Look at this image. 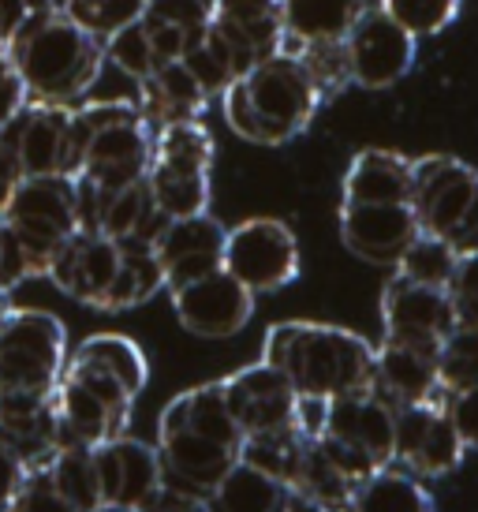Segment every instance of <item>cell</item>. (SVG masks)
<instances>
[{
  "mask_svg": "<svg viewBox=\"0 0 478 512\" xmlns=\"http://www.w3.org/2000/svg\"><path fill=\"white\" fill-rule=\"evenodd\" d=\"M322 105V90L288 49H277L239 72L221 94L225 124L254 146H284L299 139Z\"/></svg>",
  "mask_w": 478,
  "mask_h": 512,
  "instance_id": "cell-1",
  "label": "cell"
},
{
  "mask_svg": "<svg viewBox=\"0 0 478 512\" xmlns=\"http://www.w3.org/2000/svg\"><path fill=\"white\" fill-rule=\"evenodd\" d=\"M262 359L288 378L299 397H348L374 389V344L344 326L277 322L269 326Z\"/></svg>",
  "mask_w": 478,
  "mask_h": 512,
  "instance_id": "cell-2",
  "label": "cell"
},
{
  "mask_svg": "<svg viewBox=\"0 0 478 512\" xmlns=\"http://www.w3.org/2000/svg\"><path fill=\"white\" fill-rule=\"evenodd\" d=\"M15 72L27 86L30 101H53V105H75L98 83L105 60V42L90 30L53 8L38 15L12 45H8Z\"/></svg>",
  "mask_w": 478,
  "mask_h": 512,
  "instance_id": "cell-3",
  "label": "cell"
},
{
  "mask_svg": "<svg viewBox=\"0 0 478 512\" xmlns=\"http://www.w3.org/2000/svg\"><path fill=\"white\" fill-rule=\"evenodd\" d=\"M71 146H75V176L101 187H124L146 180L154 154V128L142 120L139 105L127 98L75 105Z\"/></svg>",
  "mask_w": 478,
  "mask_h": 512,
  "instance_id": "cell-4",
  "label": "cell"
},
{
  "mask_svg": "<svg viewBox=\"0 0 478 512\" xmlns=\"http://www.w3.org/2000/svg\"><path fill=\"white\" fill-rule=\"evenodd\" d=\"M411 214L419 232L445 240L456 255L478 251V169L452 154L411 157Z\"/></svg>",
  "mask_w": 478,
  "mask_h": 512,
  "instance_id": "cell-5",
  "label": "cell"
},
{
  "mask_svg": "<svg viewBox=\"0 0 478 512\" xmlns=\"http://www.w3.org/2000/svg\"><path fill=\"white\" fill-rule=\"evenodd\" d=\"M213 157H217V146L202 120L154 128V154H150L146 184L165 221L210 214Z\"/></svg>",
  "mask_w": 478,
  "mask_h": 512,
  "instance_id": "cell-6",
  "label": "cell"
},
{
  "mask_svg": "<svg viewBox=\"0 0 478 512\" xmlns=\"http://www.w3.org/2000/svg\"><path fill=\"white\" fill-rule=\"evenodd\" d=\"M135 400H139V393L120 382L116 374L68 356L64 374H60L57 389H53L60 445L94 449L101 441L127 434Z\"/></svg>",
  "mask_w": 478,
  "mask_h": 512,
  "instance_id": "cell-7",
  "label": "cell"
},
{
  "mask_svg": "<svg viewBox=\"0 0 478 512\" xmlns=\"http://www.w3.org/2000/svg\"><path fill=\"white\" fill-rule=\"evenodd\" d=\"M68 363V329L38 307H8L0 322V393L49 397Z\"/></svg>",
  "mask_w": 478,
  "mask_h": 512,
  "instance_id": "cell-8",
  "label": "cell"
},
{
  "mask_svg": "<svg viewBox=\"0 0 478 512\" xmlns=\"http://www.w3.org/2000/svg\"><path fill=\"white\" fill-rule=\"evenodd\" d=\"M393 423L396 408L374 389L333 397L325 408V427L318 445L348 471V479L363 483L366 475L393 464Z\"/></svg>",
  "mask_w": 478,
  "mask_h": 512,
  "instance_id": "cell-9",
  "label": "cell"
},
{
  "mask_svg": "<svg viewBox=\"0 0 478 512\" xmlns=\"http://www.w3.org/2000/svg\"><path fill=\"white\" fill-rule=\"evenodd\" d=\"M0 217L23 243L34 277H45L49 258L79 232L75 176H23Z\"/></svg>",
  "mask_w": 478,
  "mask_h": 512,
  "instance_id": "cell-10",
  "label": "cell"
},
{
  "mask_svg": "<svg viewBox=\"0 0 478 512\" xmlns=\"http://www.w3.org/2000/svg\"><path fill=\"white\" fill-rule=\"evenodd\" d=\"M299 240L277 217H251L225 232V266L254 296L281 292L299 277Z\"/></svg>",
  "mask_w": 478,
  "mask_h": 512,
  "instance_id": "cell-11",
  "label": "cell"
},
{
  "mask_svg": "<svg viewBox=\"0 0 478 512\" xmlns=\"http://www.w3.org/2000/svg\"><path fill=\"white\" fill-rule=\"evenodd\" d=\"M169 296L180 326L202 341H228V337L243 333L251 326L254 299H258L251 288L239 285L225 266L202 273L187 285L169 288Z\"/></svg>",
  "mask_w": 478,
  "mask_h": 512,
  "instance_id": "cell-12",
  "label": "cell"
},
{
  "mask_svg": "<svg viewBox=\"0 0 478 512\" xmlns=\"http://www.w3.org/2000/svg\"><path fill=\"white\" fill-rule=\"evenodd\" d=\"M464 441L452 427L445 400L400 404L393 423V464H404L411 475L441 479L464 464Z\"/></svg>",
  "mask_w": 478,
  "mask_h": 512,
  "instance_id": "cell-13",
  "label": "cell"
},
{
  "mask_svg": "<svg viewBox=\"0 0 478 512\" xmlns=\"http://www.w3.org/2000/svg\"><path fill=\"white\" fill-rule=\"evenodd\" d=\"M348 49V68H352V86L363 90H389L415 68L419 38L396 23L393 15L366 4L363 15L344 38Z\"/></svg>",
  "mask_w": 478,
  "mask_h": 512,
  "instance_id": "cell-14",
  "label": "cell"
},
{
  "mask_svg": "<svg viewBox=\"0 0 478 512\" xmlns=\"http://www.w3.org/2000/svg\"><path fill=\"white\" fill-rule=\"evenodd\" d=\"M71 109L53 101H27L0 139L19 161L23 176H75V146H71Z\"/></svg>",
  "mask_w": 478,
  "mask_h": 512,
  "instance_id": "cell-15",
  "label": "cell"
},
{
  "mask_svg": "<svg viewBox=\"0 0 478 512\" xmlns=\"http://www.w3.org/2000/svg\"><path fill=\"white\" fill-rule=\"evenodd\" d=\"M75 195H79V228L109 236L116 243H154L157 228L165 225V217L157 210L146 180H135V184L124 187H101L83 180V176H75Z\"/></svg>",
  "mask_w": 478,
  "mask_h": 512,
  "instance_id": "cell-16",
  "label": "cell"
},
{
  "mask_svg": "<svg viewBox=\"0 0 478 512\" xmlns=\"http://www.w3.org/2000/svg\"><path fill=\"white\" fill-rule=\"evenodd\" d=\"M90 456H94L101 505H120V509L139 512L161 486L169 483L165 464L157 456V445H146L131 434L101 441L90 449Z\"/></svg>",
  "mask_w": 478,
  "mask_h": 512,
  "instance_id": "cell-17",
  "label": "cell"
},
{
  "mask_svg": "<svg viewBox=\"0 0 478 512\" xmlns=\"http://www.w3.org/2000/svg\"><path fill=\"white\" fill-rule=\"evenodd\" d=\"M221 393H225L228 412H232L243 438L296 423L299 393L288 385V378H284L281 370L269 367L266 359L221 378Z\"/></svg>",
  "mask_w": 478,
  "mask_h": 512,
  "instance_id": "cell-18",
  "label": "cell"
},
{
  "mask_svg": "<svg viewBox=\"0 0 478 512\" xmlns=\"http://www.w3.org/2000/svg\"><path fill=\"white\" fill-rule=\"evenodd\" d=\"M337 221L344 247L374 266H396L419 236V221L408 202H340Z\"/></svg>",
  "mask_w": 478,
  "mask_h": 512,
  "instance_id": "cell-19",
  "label": "cell"
},
{
  "mask_svg": "<svg viewBox=\"0 0 478 512\" xmlns=\"http://www.w3.org/2000/svg\"><path fill=\"white\" fill-rule=\"evenodd\" d=\"M116 270H120V243L79 228L57 255L49 258L45 277L68 299L101 311V303L116 281Z\"/></svg>",
  "mask_w": 478,
  "mask_h": 512,
  "instance_id": "cell-20",
  "label": "cell"
},
{
  "mask_svg": "<svg viewBox=\"0 0 478 512\" xmlns=\"http://www.w3.org/2000/svg\"><path fill=\"white\" fill-rule=\"evenodd\" d=\"M456 326L449 292L437 285H419L404 273H396L381 288V329L393 341L441 344V337Z\"/></svg>",
  "mask_w": 478,
  "mask_h": 512,
  "instance_id": "cell-21",
  "label": "cell"
},
{
  "mask_svg": "<svg viewBox=\"0 0 478 512\" xmlns=\"http://www.w3.org/2000/svg\"><path fill=\"white\" fill-rule=\"evenodd\" d=\"M157 456L165 464V479L172 486L195 490V494H213L217 483L228 475V468L239 460L236 441H221L210 434H198L187 427H165L157 423Z\"/></svg>",
  "mask_w": 478,
  "mask_h": 512,
  "instance_id": "cell-22",
  "label": "cell"
},
{
  "mask_svg": "<svg viewBox=\"0 0 478 512\" xmlns=\"http://www.w3.org/2000/svg\"><path fill=\"white\" fill-rule=\"evenodd\" d=\"M225 232L228 228L221 221H213L210 214L172 217L157 228L154 255L161 262V273H165V288L187 285L202 273L221 270Z\"/></svg>",
  "mask_w": 478,
  "mask_h": 512,
  "instance_id": "cell-23",
  "label": "cell"
},
{
  "mask_svg": "<svg viewBox=\"0 0 478 512\" xmlns=\"http://www.w3.org/2000/svg\"><path fill=\"white\" fill-rule=\"evenodd\" d=\"M210 30L228 45L239 72H247L281 49V0H210Z\"/></svg>",
  "mask_w": 478,
  "mask_h": 512,
  "instance_id": "cell-24",
  "label": "cell"
},
{
  "mask_svg": "<svg viewBox=\"0 0 478 512\" xmlns=\"http://www.w3.org/2000/svg\"><path fill=\"white\" fill-rule=\"evenodd\" d=\"M374 393L393 408L422 404V400H445L437 382V344H411L381 337L374 348Z\"/></svg>",
  "mask_w": 478,
  "mask_h": 512,
  "instance_id": "cell-25",
  "label": "cell"
},
{
  "mask_svg": "<svg viewBox=\"0 0 478 512\" xmlns=\"http://www.w3.org/2000/svg\"><path fill=\"white\" fill-rule=\"evenodd\" d=\"M135 105L150 128H165V124H180V120H202L210 94L198 86L183 60H172L135 83Z\"/></svg>",
  "mask_w": 478,
  "mask_h": 512,
  "instance_id": "cell-26",
  "label": "cell"
},
{
  "mask_svg": "<svg viewBox=\"0 0 478 512\" xmlns=\"http://www.w3.org/2000/svg\"><path fill=\"white\" fill-rule=\"evenodd\" d=\"M0 441H8L27 460V468L42 464L60 449L53 393L49 397H23L0 393Z\"/></svg>",
  "mask_w": 478,
  "mask_h": 512,
  "instance_id": "cell-27",
  "label": "cell"
},
{
  "mask_svg": "<svg viewBox=\"0 0 478 512\" xmlns=\"http://www.w3.org/2000/svg\"><path fill=\"white\" fill-rule=\"evenodd\" d=\"M139 27L157 64L183 60V53L210 27V0H150L139 15Z\"/></svg>",
  "mask_w": 478,
  "mask_h": 512,
  "instance_id": "cell-28",
  "label": "cell"
},
{
  "mask_svg": "<svg viewBox=\"0 0 478 512\" xmlns=\"http://www.w3.org/2000/svg\"><path fill=\"white\" fill-rule=\"evenodd\" d=\"M344 202H408L411 199V157L396 150H359L344 172Z\"/></svg>",
  "mask_w": 478,
  "mask_h": 512,
  "instance_id": "cell-29",
  "label": "cell"
},
{
  "mask_svg": "<svg viewBox=\"0 0 478 512\" xmlns=\"http://www.w3.org/2000/svg\"><path fill=\"white\" fill-rule=\"evenodd\" d=\"M363 8L366 0H281V49L284 45L344 42Z\"/></svg>",
  "mask_w": 478,
  "mask_h": 512,
  "instance_id": "cell-30",
  "label": "cell"
},
{
  "mask_svg": "<svg viewBox=\"0 0 478 512\" xmlns=\"http://www.w3.org/2000/svg\"><path fill=\"white\" fill-rule=\"evenodd\" d=\"M157 292H165V273H161V262L154 255V243L150 240L120 243V270H116V281L109 288L105 303H101V311L105 314L135 311L142 303H150Z\"/></svg>",
  "mask_w": 478,
  "mask_h": 512,
  "instance_id": "cell-31",
  "label": "cell"
},
{
  "mask_svg": "<svg viewBox=\"0 0 478 512\" xmlns=\"http://www.w3.org/2000/svg\"><path fill=\"white\" fill-rule=\"evenodd\" d=\"M352 512H437L434 494L422 483H415L411 475L389 468L366 475L363 483L355 486L352 494Z\"/></svg>",
  "mask_w": 478,
  "mask_h": 512,
  "instance_id": "cell-32",
  "label": "cell"
},
{
  "mask_svg": "<svg viewBox=\"0 0 478 512\" xmlns=\"http://www.w3.org/2000/svg\"><path fill=\"white\" fill-rule=\"evenodd\" d=\"M284 494H288V486L243 460H236L213 490V498L225 512H281Z\"/></svg>",
  "mask_w": 478,
  "mask_h": 512,
  "instance_id": "cell-33",
  "label": "cell"
},
{
  "mask_svg": "<svg viewBox=\"0 0 478 512\" xmlns=\"http://www.w3.org/2000/svg\"><path fill=\"white\" fill-rule=\"evenodd\" d=\"M68 356L109 370L124 385H131L135 393H142L146 382H150V363H146L139 344L131 341V337H124V333H94L83 344H75V352H68Z\"/></svg>",
  "mask_w": 478,
  "mask_h": 512,
  "instance_id": "cell-34",
  "label": "cell"
},
{
  "mask_svg": "<svg viewBox=\"0 0 478 512\" xmlns=\"http://www.w3.org/2000/svg\"><path fill=\"white\" fill-rule=\"evenodd\" d=\"M307 441L310 438H303L296 427L266 430V434H247L243 445H239V460L258 471H266V475H273L277 483L292 486Z\"/></svg>",
  "mask_w": 478,
  "mask_h": 512,
  "instance_id": "cell-35",
  "label": "cell"
},
{
  "mask_svg": "<svg viewBox=\"0 0 478 512\" xmlns=\"http://www.w3.org/2000/svg\"><path fill=\"white\" fill-rule=\"evenodd\" d=\"M49 479L57 483V490L75 505V512H90L101 505L98 498V475H94V456L86 445H60L57 453L42 460Z\"/></svg>",
  "mask_w": 478,
  "mask_h": 512,
  "instance_id": "cell-36",
  "label": "cell"
},
{
  "mask_svg": "<svg viewBox=\"0 0 478 512\" xmlns=\"http://www.w3.org/2000/svg\"><path fill=\"white\" fill-rule=\"evenodd\" d=\"M355 479H348V471L340 468L333 456L325 453L318 441H307L303 449V460H299V471L288 490H303L310 498L333 501V505H352L355 494Z\"/></svg>",
  "mask_w": 478,
  "mask_h": 512,
  "instance_id": "cell-37",
  "label": "cell"
},
{
  "mask_svg": "<svg viewBox=\"0 0 478 512\" xmlns=\"http://www.w3.org/2000/svg\"><path fill=\"white\" fill-rule=\"evenodd\" d=\"M437 382L441 393H460L478 385V329L452 326L437 344Z\"/></svg>",
  "mask_w": 478,
  "mask_h": 512,
  "instance_id": "cell-38",
  "label": "cell"
},
{
  "mask_svg": "<svg viewBox=\"0 0 478 512\" xmlns=\"http://www.w3.org/2000/svg\"><path fill=\"white\" fill-rule=\"evenodd\" d=\"M150 0H64L60 12L75 19L83 30H90L98 42H109L116 30L139 23Z\"/></svg>",
  "mask_w": 478,
  "mask_h": 512,
  "instance_id": "cell-39",
  "label": "cell"
},
{
  "mask_svg": "<svg viewBox=\"0 0 478 512\" xmlns=\"http://www.w3.org/2000/svg\"><path fill=\"white\" fill-rule=\"evenodd\" d=\"M288 53H296L299 64L307 68L314 86L322 90L325 101L340 98L352 86V68H348V49L344 42H314V45H284Z\"/></svg>",
  "mask_w": 478,
  "mask_h": 512,
  "instance_id": "cell-40",
  "label": "cell"
},
{
  "mask_svg": "<svg viewBox=\"0 0 478 512\" xmlns=\"http://www.w3.org/2000/svg\"><path fill=\"white\" fill-rule=\"evenodd\" d=\"M456 262H460V255L452 251L449 243L430 236V232H419V236L408 243V251L400 255V262H396V273H404V277L419 281V285L445 288L452 270H456Z\"/></svg>",
  "mask_w": 478,
  "mask_h": 512,
  "instance_id": "cell-41",
  "label": "cell"
},
{
  "mask_svg": "<svg viewBox=\"0 0 478 512\" xmlns=\"http://www.w3.org/2000/svg\"><path fill=\"white\" fill-rule=\"evenodd\" d=\"M183 64H187V72L195 75L198 86H202L210 98H221V94L228 90V83L239 75L236 57L228 53V45L221 42L210 27H206V34L183 53Z\"/></svg>",
  "mask_w": 478,
  "mask_h": 512,
  "instance_id": "cell-42",
  "label": "cell"
},
{
  "mask_svg": "<svg viewBox=\"0 0 478 512\" xmlns=\"http://www.w3.org/2000/svg\"><path fill=\"white\" fill-rule=\"evenodd\" d=\"M378 8L385 15H393L396 23L415 38H434V34L456 23L464 0H381Z\"/></svg>",
  "mask_w": 478,
  "mask_h": 512,
  "instance_id": "cell-43",
  "label": "cell"
},
{
  "mask_svg": "<svg viewBox=\"0 0 478 512\" xmlns=\"http://www.w3.org/2000/svg\"><path fill=\"white\" fill-rule=\"evenodd\" d=\"M105 60H109V64H116V68H120L127 79H135V83H139V79H146V75H154L157 68H161L139 23L116 30L113 38L105 42Z\"/></svg>",
  "mask_w": 478,
  "mask_h": 512,
  "instance_id": "cell-44",
  "label": "cell"
},
{
  "mask_svg": "<svg viewBox=\"0 0 478 512\" xmlns=\"http://www.w3.org/2000/svg\"><path fill=\"white\" fill-rule=\"evenodd\" d=\"M0 512H75V505L57 490V483L49 479L45 464H34V468H27V475H23L19 490L12 494V501Z\"/></svg>",
  "mask_w": 478,
  "mask_h": 512,
  "instance_id": "cell-45",
  "label": "cell"
},
{
  "mask_svg": "<svg viewBox=\"0 0 478 512\" xmlns=\"http://www.w3.org/2000/svg\"><path fill=\"white\" fill-rule=\"evenodd\" d=\"M445 292H449L456 326L478 329V251L460 255V262H456V270H452Z\"/></svg>",
  "mask_w": 478,
  "mask_h": 512,
  "instance_id": "cell-46",
  "label": "cell"
},
{
  "mask_svg": "<svg viewBox=\"0 0 478 512\" xmlns=\"http://www.w3.org/2000/svg\"><path fill=\"white\" fill-rule=\"evenodd\" d=\"M53 8H57V0H0V49H8L38 15L53 12Z\"/></svg>",
  "mask_w": 478,
  "mask_h": 512,
  "instance_id": "cell-47",
  "label": "cell"
},
{
  "mask_svg": "<svg viewBox=\"0 0 478 512\" xmlns=\"http://www.w3.org/2000/svg\"><path fill=\"white\" fill-rule=\"evenodd\" d=\"M27 277H34L27 262V251H23V243L15 240L12 225L0 217V292L8 296L15 285H23Z\"/></svg>",
  "mask_w": 478,
  "mask_h": 512,
  "instance_id": "cell-48",
  "label": "cell"
},
{
  "mask_svg": "<svg viewBox=\"0 0 478 512\" xmlns=\"http://www.w3.org/2000/svg\"><path fill=\"white\" fill-rule=\"evenodd\" d=\"M445 412H449L452 427H456V434L464 441V449H478V385L449 393L445 397Z\"/></svg>",
  "mask_w": 478,
  "mask_h": 512,
  "instance_id": "cell-49",
  "label": "cell"
},
{
  "mask_svg": "<svg viewBox=\"0 0 478 512\" xmlns=\"http://www.w3.org/2000/svg\"><path fill=\"white\" fill-rule=\"evenodd\" d=\"M27 101H30L27 86H23V79H19V72H15L8 49H0V131L12 124L15 113H19Z\"/></svg>",
  "mask_w": 478,
  "mask_h": 512,
  "instance_id": "cell-50",
  "label": "cell"
},
{
  "mask_svg": "<svg viewBox=\"0 0 478 512\" xmlns=\"http://www.w3.org/2000/svg\"><path fill=\"white\" fill-rule=\"evenodd\" d=\"M139 512H210V505H206V498L195 494V490H183V486L165 483Z\"/></svg>",
  "mask_w": 478,
  "mask_h": 512,
  "instance_id": "cell-51",
  "label": "cell"
},
{
  "mask_svg": "<svg viewBox=\"0 0 478 512\" xmlns=\"http://www.w3.org/2000/svg\"><path fill=\"white\" fill-rule=\"evenodd\" d=\"M23 475H27V460L15 453L8 441H0V509L12 501V494L23 483Z\"/></svg>",
  "mask_w": 478,
  "mask_h": 512,
  "instance_id": "cell-52",
  "label": "cell"
},
{
  "mask_svg": "<svg viewBox=\"0 0 478 512\" xmlns=\"http://www.w3.org/2000/svg\"><path fill=\"white\" fill-rule=\"evenodd\" d=\"M19 180H23V172H19V161H15V154L8 150V143L0 139V214H4L8 199L15 195Z\"/></svg>",
  "mask_w": 478,
  "mask_h": 512,
  "instance_id": "cell-53",
  "label": "cell"
},
{
  "mask_svg": "<svg viewBox=\"0 0 478 512\" xmlns=\"http://www.w3.org/2000/svg\"><path fill=\"white\" fill-rule=\"evenodd\" d=\"M281 512H352V509H348V505L322 501V498H310V494H303V490H288Z\"/></svg>",
  "mask_w": 478,
  "mask_h": 512,
  "instance_id": "cell-54",
  "label": "cell"
},
{
  "mask_svg": "<svg viewBox=\"0 0 478 512\" xmlns=\"http://www.w3.org/2000/svg\"><path fill=\"white\" fill-rule=\"evenodd\" d=\"M90 512H135V509H120V505H94Z\"/></svg>",
  "mask_w": 478,
  "mask_h": 512,
  "instance_id": "cell-55",
  "label": "cell"
},
{
  "mask_svg": "<svg viewBox=\"0 0 478 512\" xmlns=\"http://www.w3.org/2000/svg\"><path fill=\"white\" fill-rule=\"evenodd\" d=\"M4 314H8V299H4V292H0V322H4Z\"/></svg>",
  "mask_w": 478,
  "mask_h": 512,
  "instance_id": "cell-56",
  "label": "cell"
}]
</instances>
